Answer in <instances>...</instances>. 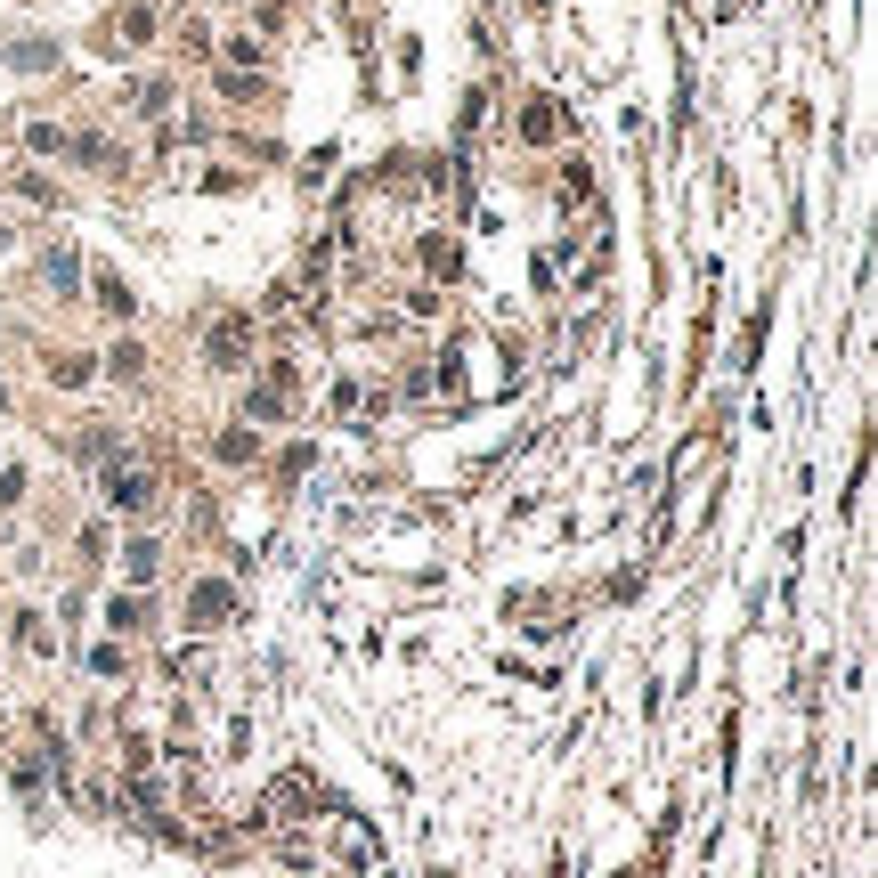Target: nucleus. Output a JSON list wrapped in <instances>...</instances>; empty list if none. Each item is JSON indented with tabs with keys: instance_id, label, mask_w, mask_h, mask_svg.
I'll use <instances>...</instances> for the list:
<instances>
[{
	"instance_id": "1",
	"label": "nucleus",
	"mask_w": 878,
	"mask_h": 878,
	"mask_svg": "<svg viewBox=\"0 0 878 878\" xmlns=\"http://www.w3.org/2000/svg\"><path fill=\"white\" fill-rule=\"evenodd\" d=\"M106 505H114V513H147V505H155V480H147L139 464H114V472H106Z\"/></svg>"
},
{
	"instance_id": "2",
	"label": "nucleus",
	"mask_w": 878,
	"mask_h": 878,
	"mask_svg": "<svg viewBox=\"0 0 878 878\" xmlns=\"http://www.w3.org/2000/svg\"><path fill=\"white\" fill-rule=\"evenodd\" d=\"M244 342H253V326H244V318H228V326L212 334V366H236V358H244Z\"/></svg>"
},
{
	"instance_id": "3",
	"label": "nucleus",
	"mask_w": 878,
	"mask_h": 878,
	"mask_svg": "<svg viewBox=\"0 0 878 878\" xmlns=\"http://www.w3.org/2000/svg\"><path fill=\"white\" fill-rule=\"evenodd\" d=\"M98 309H106V318H131V309H139V301H131V285H114V277L98 269Z\"/></svg>"
},
{
	"instance_id": "4",
	"label": "nucleus",
	"mask_w": 878,
	"mask_h": 878,
	"mask_svg": "<svg viewBox=\"0 0 878 878\" xmlns=\"http://www.w3.org/2000/svg\"><path fill=\"white\" fill-rule=\"evenodd\" d=\"M106 366L122 374V383H139V374H147V350H139V342H114V350H106Z\"/></svg>"
}]
</instances>
